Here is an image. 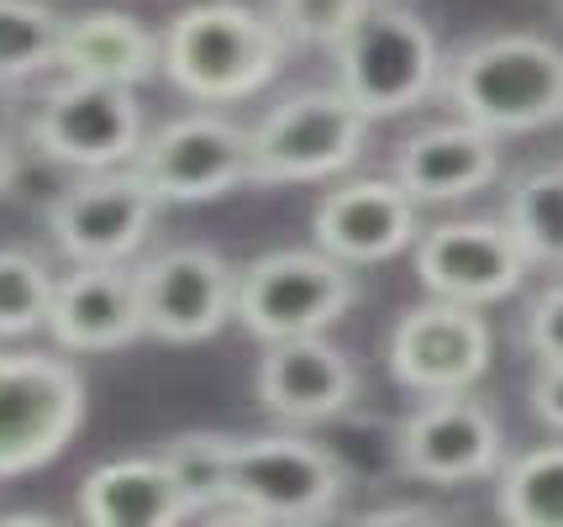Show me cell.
<instances>
[{"instance_id": "6da1fadb", "label": "cell", "mask_w": 563, "mask_h": 527, "mask_svg": "<svg viewBox=\"0 0 563 527\" xmlns=\"http://www.w3.org/2000/svg\"><path fill=\"white\" fill-rule=\"evenodd\" d=\"M285 32L238 0H200L164 32V75L206 106L258 96L285 64Z\"/></svg>"}, {"instance_id": "7a4b0ae2", "label": "cell", "mask_w": 563, "mask_h": 527, "mask_svg": "<svg viewBox=\"0 0 563 527\" xmlns=\"http://www.w3.org/2000/svg\"><path fill=\"white\" fill-rule=\"evenodd\" d=\"M442 96L495 138L553 127L563 122V48L532 32L485 37L442 69Z\"/></svg>"}, {"instance_id": "3957f363", "label": "cell", "mask_w": 563, "mask_h": 527, "mask_svg": "<svg viewBox=\"0 0 563 527\" xmlns=\"http://www.w3.org/2000/svg\"><path fill=\"white\" fill-rule=\"evenodd\" d=\"M332 53H338V90L368 122L417 111L427 96L442 90V69H448L432 26L390 0H368L364 17L347 26V37Z\"/></svg>"}, {"instance_id": "277c9868", "label": "cell", "mask_w": 563, "mask_h": 527, "mask_svg": "<svg viewBox=\"0 0 563 527\" xmlns=\"http://www.w3.org/2000/svg\"><path fill=\"white\" fill-rule=\"evenodd\" d=\"M343 491V464L321 443L295 432H269V438H243L232 449V496L211 517L217 523H317L338 512Z\"/></svg>"}, {"instance_id": "5b68a950", "label": "cell", "mask_w": 563, "mask_h": 527, "mask_svg": "<svg viewBox=\"0 0 563 527\" xmlns=\"http://www.w3.org/2000/svg\"><path fill=\"white\" fill-rule=\"evenodd\" d=\"M358 301L353 264L332 259L327 249H279L238 270V322L258 343L311 338L343 322V311Z\"/></svg>"}, {"instance_id": "8992f818", "label": "cell", "mask_w": 563, "mask_h": 527, "mask_svg": "<svg viewBox=\"0 0 563 527\" xmlns=\"http://www.w3.org/2000/svg\"><path fill=\"white\" fill-rule=\"evenodd\" d=\"M26 143L48 164L96 175V169H122L143 149V106L132 85H106V79L64 75L26 117Z\"/></svg>"}, {"instance_id": "52a82bcc", "label": "cell", "mask_w": 563, "mask_h": 527, "mask_svg": "<svg viewBox=\"0 0 563 527\" xmlns=\"http://www.w3.org/2000/svg\"><path fill=\"white\" fill-rule=\"evenodd\" d=\"M85 427V375L53 353H0V480L53 464Z\"/></svg>"}, {"instance_id": "ba28073f", "label": "cell", "mask_w": 563, "mask_h": 527, "mask_svg": "<svg viewBox=\"0 0 563 527\" xmlns=\"http://www.w3.org/2000/svg\"><path fill=\"white\" fill-rule=\"evenodd\" d=\"M368 117L343 90H300L279 101L253 127V164L258 185H311V179L343 175L364 153Z\"/></svg>"}, {"instance_id": "9c48e42d", "label": "cell", "mask_w": 563, "mask_h": 527, "mask_svg": "<svg viewBox=\"0 0 563 527\" xmlns=\"http://www.w3.org/2000/svg\"><path fill=\"white\" fill-rule=\"evenodd\" d=\"M132 169L158 190V201H185V206L221 201V196H232L243 185H258L253 132L217 117V111H196V117L158 127L153 138H143Z\"/></svg>"}, {"instance_id": "30bf717a", "label": "cell", "mask_w": 563, "mask_h": 527, "mask_svg": "<svg viewBox=\"0 0 563 527\" xmlns=\"http://www.w3.org/2000/svg\"><path fill=\"white\" fill-rule=\"evenodd\" d=\"M158 190L132 164L74 179L48 206L53 249L69 264H126L158 222Z\"/></svg>"}, {"instance_id": "8fae6325", "label": "cell", "mask_w": 563, "mask_h": 527, "mask_svg": "<svg viewBox=\"0 0 563 527\" xmlns=\"http://www.w3.org/2000/svg\"><path fill=\"white\" fill-rule=\"evenodd\" d=\"M147 338L158 343H206L238 317V270L217 249H164L137 264Z\"/></svg>"}, {"instance_id": "7c38bea8", "label": "cell", "mask_w": 563, "mask_h": 527, "mask_svg": "<svg viewBox=\"0 0 563 527\" xmlns=\"http://www.w3.org/2000/svg\"><path fill=\"white\" fill-rule=\"evenodd\" d=\"M395 453L400 470L427 485H468V480L500 475L506 432L485 402H474L468 391H448V396H427L400 422Z\"/></svg>"}, {"instance_id": "4fadbf2b", "label": "cell", "mask_w": 563, "mask_h": 527, "mask_svg": "<svg viewBox=\"0 0 563 527\" xmlns=\"http://www.w3.org/2000/svg\"><path fill=\"white\" fill-rule=\"evenodd\" d=\"M490 370V322L479 306H459L432 296L411 306L390 332V375L417 396L474 391Z\"/></svg>"}, {"instance_id": "5bb4252c", "label": "cell", "mask_w": 563, "mask_h": 527, "mask_svg": "<svg viewBox=\"0 0 563 527\" xmlns=\"http://www.w3.org/2000/svg\"><path fill=\"white\" fill-rule=\"evenodd\" d=\"M532 259L511 222H442L417 238V275L427 296L459 306H495L527 279Z\"/></svg>"}, {"instance_id": "9a60e30c", "label": "cell", "mask_w": 563, "mask_h": 527, "mask_svg": "<svg viewBox=\"0 0 563 527\" xmlns=\"http://www.w3.org/2000/svg\"><path fill=\"white\" fill-rule=\"evenodd\" d=\"M48 332L69 353H111L147 332L137 270L126 264H69L53 285Z\"/></svg>"}, {"instance_id": "2e32d148", "label": "cell", "mask_w": 563, "mask_h": 527, "mask_svg": "<svg viewBox=\"0 0 563 527\" xmlns=\"http://www.w3.org/2000/svg\"><path fill=\"white\" fill-rule=\"evenodd\" d=\"M311 232H317V249H327L353 270L385 264L421 238L417 196L400 179H347V185L321 196Z\"/></svg>"}, {"instance_id": "e0dca14e", "label": "cell", "mask_w": 563, "mask_h": 527, "mask_svg": "<svg viewBox=\"0 0 563 527\" xmlns=\"http://www.w3.org/2000/svg\"><path fill=\"white\" fill-rule=\"evenodd\" d=\"M253 385H258L264 411H274L279 422H327L353 406L358 370L347 364L343 349H332L321 332H311V338L269 343Z\"/></svg>"}, {"instance_id": "ac0fdd59", "label": "cell", "mask_w": 563, "mask_h": 527, "mask_svg": "<svg viewBox=\"0 0 563 527\" xmlns=\"http://www.w3.org/2000/svg\"><path fill=\"white\" fill-rule=\"evenodd\" d=\"M500 175V143L495 132L474 122H442L427 127L417 138H406L395 153V179L417 196V201H464L474 190L495 185Z\"/></svg>"}, {"instance_id": "d6986e66", "label": "cell", "mask_w": 563, "mask_h": 527, "mask_svg": "<svg viewBox=\"0 0 563 527\" xmlns=\"http://www.w3.org/2000/svg\"><path fill=\"white\" fill-rule=\"evenodd\" d=\"M79 517L96 527H169L196 517L169 459H111L79 485Z\"/></svg>"}, {"instance_id": "ffe728a7", "label": "cell", "mask_w": 563, "mask_h": 527, "mask_svg": "<svg viewBox=\"0 0 563 527\" xmlns=\"http://www.w3.org/2000/svg\"><path fill=\"white\" fill-rule=\"evenodd\" d=\"M58 69L74 79H106V85H143L164 69V37H153L126 11H90L79 22H64Z\"/></svg>"}, {"instance_id": "44dd1931", "label": "cell", "mask_w": 563, "mask_h": 527, "mask_svg": "<svg viewBox=\"0 0 563 527\" xmlns=\"http://www.w3.org/2000/svg\"><path fill=\"white\" fill-rule=\"evenodd\" d=\"M495 512L516 527H563V443L500 464Z\"/></svg>"}, {"instance_id": "7402d4cb", "label": "cell", "mask_w": 563, "mask_h": 527, "mask_svg": "<svg viewBox=\"0 0 563 527\" xmlns=\"http://www.w3.org/2000/svg\"><path fill=\"white\" fill-rule=\"evenodd\" d=\"M64 17L43 0H0V85L32 79L58 64Z\"/></svg>"}, {"instance_id": "603a6c76", "label": "cell", "mask_w": 563, "mask_h": 527, "mask_svg": "<svg viewBox=\"0 0 563 527\" xmlns=\"http://www.w3.org/2000/svg\"><path fill=\"white\" fill-rule=\"evenodd\" d=\"M516 243L527 249L532 264H553L563 270V164H548L538 175H527L511 190L506 206Z\"/></svg>"}, {"instance_id": "cb8c5ba5", "label": "cell", "mask_w": 563, "mask_h": 527, "mask_svg": "<svg viewBox=\"0 0 563 527\" xmlns=\"http://www.w3.org/2000/svg\"><path fill=\"white\" fill-rule=\"evenodd\" d=\"M232 449H238V438H221V432H179V438H169L164 459H169L179 491L196 506V517H211L232 496Z\"/></svg>"}, {"instance_id": "d4e9b609", "label": "cell", "mask_w": 563, "mask_h": 527, "mask_svg": "<svg viewBox=\"0 0 563 527\" xmlns=\"http://www.w3.org/2000/svg\"><path fill=\"white\" fill-rule=\"evenodd\" d=\"M53 285L58 275L43 259L22 249H0V338H26V332L48 327Z\"/></svg>"}, {"instance_id": "484cf974", "label": "cell", "mask_w": 563, "mask_h": 527, "mask_svg": "<svg viewBox=\"0 0 563 527\" xmlns=\"http://www.w3.org/2000/svg\"><path fill=\"white\" fill-rule=\"evenodd\" d=\"M368 0H274L269 17L285 32V43L300 48H338L347 37V26L364 17Z\"/></svg>"}, {"instance_id": "4316f807", "label": "cell", "mask_w": 563, "mask_h": 527, "mask_svg": "<svg viewBox=\"0 0 563 527\" xmlns=\"http://www.w3.org/2000/svg\"><path fill=\"white\" fill-rule=\"evenodd\" d=\"M527 349L548 359V364H563V285L542 290L532 311H527Z\"/></svg>"}, {"instance_id": "83f0119b", "label": "cell", "mask_w": 563, "mask_h": 527, "mask_svg": "<svg viewBox=\"0 0 563 527\" xmlns=\"http://www.w3.org/2000/svg\"><path fill=\"white\" fill-rule=\"evenodd\" d=\"M532 411H538L542 422L563 432V364H538V380H532Z\"/></svg>"}, {"instance_id": "f1b7e54d", "label": "cell", "mask_w": 563, "mask_h": 527, "mask_svg": "<svg viewBox=\"0 0 563 527\" xmlns=\"http://www.w3.org/2000/svg\"><path fill=\"white\" fill-rule=\"evenodd\" d=\"M16 169H22V164H16V149H11V143L0 138V196L11 190V179H16Z\"/></svg>"}]
</instances>
